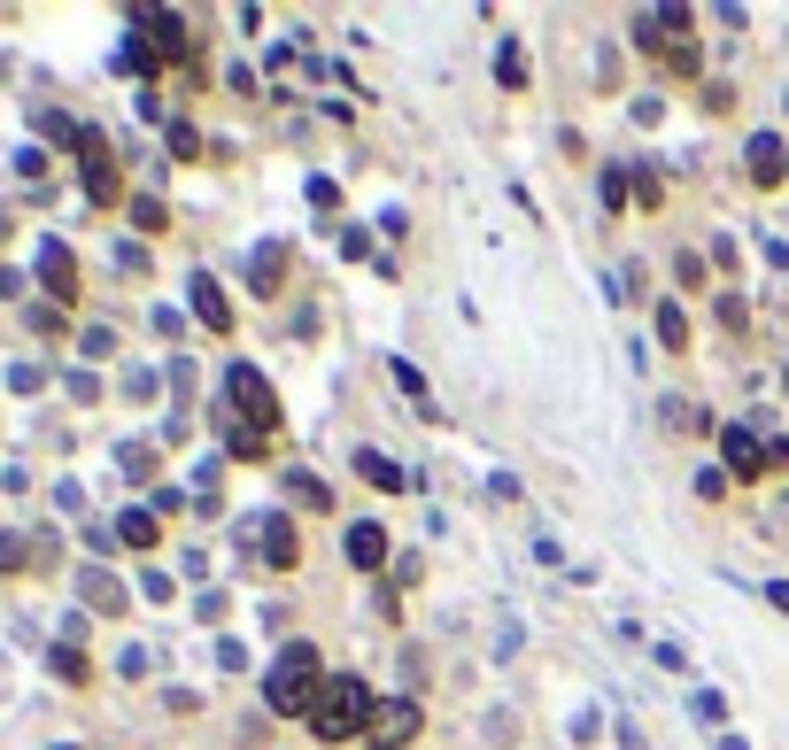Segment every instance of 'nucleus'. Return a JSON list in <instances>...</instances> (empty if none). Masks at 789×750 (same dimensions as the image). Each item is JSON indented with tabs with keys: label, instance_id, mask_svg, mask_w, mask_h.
I'll use <instances>...</instances> for the list:
<instances>
[{
	"label": "nucleus",
	"instance_id": "1",
	"mask_svg": "<svg viewBox=\"0 0 789 750\" xmlns=\"http://www.w3.org/2000/svg\"><path fill=\"white\" fill-rule=\"evenodd\" d=\"M372 712H380V704H372V689H364L356 673H333V681L318 689V704H310V727H318L325 743H349V735H364V727H372Z\"/></svg>",
	"mask_w": 789,
	"mask_h": 750
},
{
	"label": "nucleus",
	"instance_id": "2",
	"mask_svg": "<svg viewBox=\"0 0 789 750\" xmlns=\"http://www.w3.org/2000/svg\"><path fill=\"white\" fill-rule=\"evenodd\" d=\"M318 689H325V673H318V650L310 642H287L279 650V665H271V712L279 720H310V704H318Z\"/></svg>",
	"mask_w": 789,
	"mask_h": 750
},
{
	"label": "nucleus",
	"instance_id": "3",
	"mask_svg": "<svg viewBox=\"0 0 789 750\" xmlns=\"http://www.w3.org/2000/svg\"><path fill=\"white\" fill-rule=\"evenodd\" d=\"M225 395H233V410L248 418V433H271V426H279V403H271V387H263L256 364H233V372H225Z\"/></svg>",
	"mask_w": 789,
	"mask_h": 750
},
{
	"label": "nucleus",
	"instance_id": "4",
	"mask_svg": "<svg viewBox=\"0 0 789 750\" xmlns=\"http://www.w3.org/2000/svg\"><path fill=\"white\" fill-rule=\"evenodd\" d=\"M364 735H372V750H403L410 735H418V704H410V696H387Z\"/></svg>",
	"mask_w": 789,
	"mask_h": 750
},
{
	"label": "nucleus",
	"instance_id": "5",
	"mask_svg": "<svg viewBox=\"0 0 789 750\" xmlns=\"http://www.w3.org/2000/svg\"><path fill=\"white\" fill-rule=\"evenodd\" d=\"M78 155H86V194H93V202H117V171H109V140H101V132H78Z\"/></svg>",
	"mask_w": 789,
	"mask_h": 750
},
{
	"label": "nucleus",
	"instance_id": "6",
	"mask_svg": "<svg viewBox=\"0 0 789 750\" xmlns=\"http://www.w3.org/2000/svg\"><path fill=\"white\" fill-rule=\"evenodd\" d=\"M720 449H728V472H735V480H766V472H774V457H766V449H759L743 426L720 433Z\"/></svg>",
	"mask_w": 789,
	"mask_h": 750
},
{
	"label": "nucleus",
	"instance_id": "7",
	"mask_svg": "<svg viewBox=\"0 0 789 750\" xmlns=\"http://www.w3.org/2000/svg\"><path fill=\"white\" fill-rule=\"evenodd\" d=\"M39 279H47V294H55V302H70V294H78V263H70V248H62V240H47V248H39Z\"/></svg>",
	"mask_w": 789,
	"mask_h": 750
},
{
	"label": "nucleus",
	"instance_id": "8",
	"mask_svg": "<svg viewBox=\"0 0 789 750\" xmlns=\"http://www.w3.org/2000/svg\"><path fill=\"white\" fill-rule=\"evenodd\" d=\"M256 534H263V565H279V573L302 565V534H294V519H263Z\"/></svg>",
	"mask_w": 789,
	"mask_h": 750
},
{
	"label": "nucleus",
	"instance_id": "9",
	"mask_svg": "<svg viewBox=\"0 0 789 750\" xmlns=\"http://www.w3.org/2000/svg\"><path fill=\"white\" fill-rule=\"evenodd\" d=\"M341 549H349V565H356V573H372V565H387V526H372V519L349 526V542H341Z\"/></svg>",
	"mask_w": 789,
	"mask_h": 750
},
{
	"label": "nucleus",
	"instance_id": "10",
	"mask_svg": "<svg viewBox=\"0 0 789 750\" xmlns=\"http://www.w3.org/2000/svg\"><path fill=\"white\" fill-rule=\"evenodd\" d=\"M751 178H759V186H782V178H789V147L774 140V132L751 140Z\"/></svg>",
	"mask_w": 789,
	"mask_h": 750
},
{
	"label": "nucleus",
	"instance_id": "11",
	"mask_svg": "<svg viewBox=\"0 0 789 750\" xmlns=\"http://www.w3.org/2000/svg\"><path fill=\"white\" fill-rule=\"evenodd\" d=\"M194 318H202L209 333H233V302H225L217 279H194Z\"/></svg>",
	"mask_w": 789,
	"mask_h": 750
},
{
	"label": "nucleus",
	"instance_id": "12",
	"mask_svg": "<svg viewBox=\"0 0 789 750\" xmlns=\"http://www.w3.org/2000/svg\"><path fill=\"white\" fill-rule=\"evenodd\" d=\"M279 279H287V248L271 240V248H256V263H248V287H256V294H279Z\"/></svg>",
	"mask_w": 789,
	"mask_h": 750
},
{
	"label": "nucleus",
	"instance_id": "13",
	"mask_svg": "<svg viewBox=\"0 0 789 750\" xmlns=\"http://www.w3.org/2000/svg\"><path fill=\"white\" fill-rule=\"evenodd\" d=\"M356 472H364L372 488H403V472H395V464H387L380 449H356Z\"/></svg>",
	"mask_w": 789,
	"mask_h": 750
},
{
	"label": "nucleus",
	"instance_id": "14",
	"mask_svg": "<svg viewBox=\"0 0 789 750\" xmlns=\"http://www.w3.org/2000/svg\"><path fill=\"white\" fill-rule=\"evenodd\" d=\"M117 534H124L132 549H155V519H147V511H124V519H117Z\"/></svg>",
	"mask_w": 789,
	"mask_h": 750
},
{
	"label": "nucleus",
	"instance_id": "15",
	"mask_svg": "<svg viewBox=\"0 0 789 750\" xmlns=\"http://www.w3.org/2000/svg\"><path fill=\"white\" fill-rule=\"evenodd\" d=\"M287 495L302 503V511H325V503H333V495H325V480H302V472L287 480Z\"/></svg>",
	"mask_w": 789,
	"mask_h": 750
},
{
	"label": "nucleus",
	"instance_id": "16",
	"mask_svg": "<svg viewBox=\"0 0 789 750\" xmlns=\"http://www.w3.org/2000/svg\"><path fill=\"white\" fill-rule=\"evenodd\" d=\"M86 596H93L101 611H124V588H117L109 573H86Z\"/></svg>",
	"mask_w": 789,
	"mask_h": 750
},
{
	"label": "nucleus",
	"instance_id": "17",
	"mask_svg": "<svg viewBox=\"0 0 789 750\" xmlns=\"http://www.w3.org/2000/svg\"><path fill=\"white\" fill-rule=\"evenodd\" d=\"M395 387H403L410 403H426V410H434V395H426V372H418V364H395Z\"/></svg>",
	"mask_w": 789,
	"mask_h": 750
},
{
	"label": "nucleus",
	"instance_id": "18",
	"mask_svg": "<svg viewBox=\"0 0 789 750\" xmlns=\"http://www.w3.org/2000/svg\"><path fill=\"white\" fill-rule=\"evenodd\" d=\"M658 341H666V348H681V341H689V318H681L673 302H666V310H658Z\"/></svg>",
	"mask_w": 789,
	"mask_h": 750
},
{
	"label": "nucleus",
	"instance_id": "19",
	"mask_svg": "<svg viewBox=\"0 0 789 750\" xmlns=\"http://www.w3.org/2000/svg\"><path fill=\"white\" fill-rule=\"evenodd\" d=\"M666 426L673 433H704V410L697 403H666Z\"/></svg>",
	"mask_w": 789,
	"mask_h": 750
},
{
	"label": "nucleus",
	"instance_id": "20",
	"mask_svg": "<svg viewBox=\"0 0 789 750\" xmlns=\"http://www.w3.org/2000/svg\"><path fill=\"white\" fill-rule=\"evenodd\" d=\"M496 78H503V86H526V55H519V47H503V55H496Z\"/></svg>",
	"mask_w": 789,
	"mask_h": 750
},
{
	"label": "nucleus",
	"instance_id": "21",
	"mask_svg": "<svg viewBox=\"0 0 789 750\" xmlns=\"http://www.w3.org/2000/svg\"><path fill=\"white\" fill-rule=\"evenodd\" d=\"M666 62H673V78H689V70H697V47H689V39H666Z\"/></svg>",
	"mask_w": 789,
	"mask_h": 750
},
{
	"label": "nucleus",
	"instance_id": "22",
	"mask_svg": "<svg viewBox=\"0 0 789 750\" xmlns=\"http://www.w3.org/2000/svg\"><path fill=\"white\" fill-rule=\"evenodd\" d=\"M766 604H774V611H789V580H774V588H766Z\"/></svg>",
	"mask_w": 789,
	"mask_h": 750
}]
</instances>
